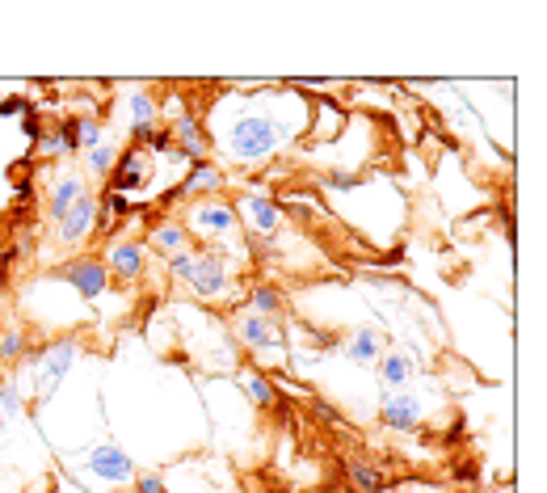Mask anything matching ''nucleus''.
<instances>
[{
    "label": "nucleus",
    "mask_w": 547,
    "mask_h": 493,
    "mask_svg": "<svg viewBox=\"0 0 547 493\" xmlns=\"http://www.w3.org/2000/svg\"><path fill=\"white\" fill-rule=\"evenodd\" d=\"M295 136L291 119H278L274 110L261 106V98H240L236 114L228 119V127H215V144L228 161H266Z\"/></svg>",
    "instance_id": "1"
},
{
    "label": "nucleus",
    "mask_w": 547,
    "mask_h": 493,
    "mask_svg": "<svg viewBox=\"0 0 547 493\" xmlns=\"http://www.w3.org/2000/svg\"><path fill=\"white\" fill-rule=\"evenodd\" d=\"M190 228H194L207 245H228V241L240 236V215H236V207L219 203V198H203V203L190 207Z\"/></svg>",
    "instance_id": "2"
},
{
    "label": "nucleus",
    "mask_w": 547,
    "mask_h": 493,
    "mask_svg": "<svg viewBox=\"0 0 547 493\" xmlns=\"http://www.w3.org/2000/svg\"><path fill=\"white\" fill-rule=\"evenodd\" d=\"M185 287H190L198 299H219L231 287L228 261L215 258L211 249H194V266H190V279H185Z\"/></svg>",
    "instance_id": "3"
},
{
    "label": "nucleus",
    "mask_w": 547,
    "mask_h": 493,
    "mask_svg": "<svg viewBox=\"0 0 547 493\" xmlns=\"http://www.w3.org/2000/svg\"><path fill=\"white\" fill-rule=\"evenodd\" d=\"M60 279L63 283H72L76 287V296L80 299H101L109 291V270H106V261L98 258H72V261H63L60 266Z\"/></svg>",
    "instance_id": "4"
},
{
    "label": "nucleus",
    "mask_w": 547,
    "mask_h": 493,
    "mask_svg": "<svg viewBox=\"0 0 547 493\" xmlns=\"http://www.w3.org/2000/svg\"><path fill=\"white\" fill-rule=\"evenodd\" d=\"M169 136H173V148H177L182 165H198V161H207L211 156V136H207V127H203L198 114L182 110L177 114V123L169 127Z\"/></svg>",
    "instance_id": "5"
},
{
    "label": "nucleus",
    "mask_w": 547,
    "mask_h": 493,
    "mask_svg": "<svg viewBox=\"0 0 547 493\" xmlns=\"http://www.w3.org/2000/svg\"><path fill=\"white\" fill-rule=\"evenodd\" d=\"M76 358V337H63V342H51L42 355H34V371H38V396L47 401L55 388H60V380L68 375V367H72Z\"/></svg>",
    "instance_id": "6"
},
{
    "label": "nucleus",
    "mask_w": 547,
    "mask_h": 493,
    "mask_svg": "<svg viewBox=\"0 0 547 493\" xmlns=\"http://www.w3.org/2000/svg\"><path fill=\"white\" fill-rule=\"evenodd\" d=\"M85 469L98 477V481H106V485H127V481H135V460L122 451V447H114V443H101V447H93L85 456Z\"/></svg>",
    "instance_id": "7"
},
{
    "label": "nucleus",
    "mask_w": 547,
    "mask_h": 493,
    "mask_svg": "<svg viewBox=\"0 0 547 493\" xmlns=\"http://www.w3.org/2000/svg\"><path fill=\"white\" fill-rule=\"evenodd\" d=\"M231 333H236V342H240L244 350H253V355H269V350H282V346H287L278 325L266 321V317H257V312L236 317V329Z\"/></svg>",
    "instance_id": "8"
},
{
    "label": "nucleus",
    "mask_w": 547,
    "mask_h": 493,
    "mask_svg": "<svg viewBox=\"0 0 547 493\" xmlns=\"http://www.w3.org/2000/svg\"><path fill=\"white\" fill-rule=\"evenodd\" d=\"M236 215H244L249 228H253L261 241H274V232H278V223H282L278 198H269L266 190H249V194H240V211H236Z\"/></svg>",
    "instance_id": "9"
},
{
    "label": "nucleus",
    "mask_w": 547,
    "mask_h": 493,
    "mask_svg": "<svg viewBox=\"0 0 547 493\" xmlns=\"http://www.w3.org/2000/svg\"><path fill=\"white\" fill-rule=\"evenodd\" d=\"M147 177H152V161H147L144 148H127V156L114 161V173H109V190L114 194H135L144 190Z\"/></svg>",
    "instance_id": "10"
},
{
    "label": "nucleus",
    "mask_w": 547,
    "mask_h": 493,
    "mask_svg": "<svg viewBox=\"0 0 547 493\" xmlns=\"http://www.w3.org/2000/svg\"><path fill=\"white\" fill-rule=\"evenodd\" d=\"M379 422L396 434H409L421 426V401L409 393H383V405H379Z\"/></svg>",
    "instance_id": "11"
},
{
    "label": "nucleus",
    "mask_w": 547,
    "mask_h": 493,
    "mask_svg": "<svg viewBox=\"0 0 547 493\" xmlns=\"http://www.w3.org/2000/svg\"><path fill=\"white\" fill-rule=\"evenodd\" d=\"M219 185H223V169H219V165H211V161H198V165H190V169H185L182 185H177V190H169L160 203H165V207H173L177 198L211 194V190H219Z\"/></svg>",
    "instance_id": "12"
},
{
    "label": "nucleus",
    "mask_w": 547,
    "mask_h": 493,
    "mask_svg": "<svg viewBox=\"0 0 547 493\" xmlns=\"http://www.w3.org/2000/svg\"><path fill=\"white\" fill-rule=\"evenodd\" d=\"M98 211H101V203L93 194L80 198V203L60 220V241L63 245H80V241H89L93 228H98Z\"/></svg>",
    "instance_id": "13"
},
{
    "label": "nucleus",
    "mask_w": 547,
    "mask_h": 493,
    "mask_svg": "<svg viewBox=\"0 0 547 493\" xmlns=\"http://www.w3.org/2000/svg\"><path fill=\"white\" fill-rule=\"evenodd\" d=\"M144 245L139 241H114L106 253V270L109 279H122V283H135L139 274H144Z\"/></svg>",
    "instance_id": "14"
},
{
    "label": "nucleus",
    "mask_w": 547,
    "mask_h": 493,
    "mask_svg": "<svg viewBox=\"0 0 547 493\" xmlns=\"http://www.w3.org/2000/svg\"><path fill=\"white\" fill-rule=\"evenodd\" d=\"M85 194H89V182L80 177V173H63V177H55V182H51V194H47L51 220L60 223L63 215H68V211H72Z\"/></svg>",
    "instance_id": "15"
},
{
    "label": "nucleus",
    "mask_w": 547,
    "mask_h": 493,
    "mask_svg": "<svg viewBox=\"0 0 547 493\" xmlns=\"http://www.w3.org/2000/svg\"><path fill=\"white\" fill-rule=\"evenodd\" d=\"M409 380H413V358L404 350H383L379 355V388L383 393H401Z\"/></svg>",
    "instance_id": "16"
},
{
    "label": "nucleus",
    "mask_w": 547,
    "mask_h": 493,
    "mask_svg": "<svg viewBox=\"0 0 547 493\" xmlns=\"http://www.w3.org/2000/svg\"><path fill=\"white\" fill-rule=\"evenodd\" d=\"M147 241H152V249H156L160 258H173V253L190 249V232H185V223H177V220H160L156 228L147 232Z\"/></svg>",
    "instance_id": "17"
},
{
    "label": "nucleus",
    "mask_w": 547,
    "mask_h": 493,
    "mask_svg": "<svg viewBox=\"0 0 547 493\" xmlns=\"http://www.w3.org/2000/svg\"><path fill=\"white\" fill-rule=\"evenodd\" d=\"M341 355L350 358V363H379L383 355V337L375 329H354L345 342H341Z\"/></svg>",
    "instance_id": "18"
},
{
    "label": "nucleus",
    "mask_w": 547,
    "mask_h": 493,
    "mask_svg": "<svg viewBox=\"0 0 547 493\" xmlns=\"http://www.w3.org/2000/svg\"><path fill=\"white\" fill-rule=\"evenodd\" d=\"M244 393H249V401L261 409H274L278 405V388H274V380L269 375H261V371H249L244 375Z\"/></svg>",
    "instance_id": "19"
},
{
    "label": "nucleus",
    "mask_w": 547,
    "mask_h": 493,
    "mask_svg": "<svg viewBox=\"0 0 547 493\" xmlns=\"http://www.w3.org/2000/svg\"><path fill=\"white\" fill-rule=\"evenodd\" d=\"M278 308H282V296L269 283H257L253 291H249V312H257V317L274 321V317H278Z\"/></svg>",
    "instance_id": "20"
},
{
    "label": "nucleus",
    "mask_w": 547,
    "mask_h": 493,
    "mask_svg": "<svg viewBox=\"0 0 547 493\" xmlns=\"http://www.w3.org/2000/svg\"><path fill=\"white\" fill-rule=\"evenodd\" d=\"M350 485L358 493H383V472L375 464H366V460H354L350 464Z\"/></svg>",
    "instance_id": "21"
},
{
    "label": "nucleus",
    "mask_w": 547,
    "mask_h": 493,
    "mask_svg": "<svg viewBox=\"0 0 547 493\" xmlns=\"http://www.w3.org/2000/svg\"><path fill=\"white\" fill-rule=\"evenodd\" d=\"M101 144H106V136H101V123H98V119H89V114H80V119H76V148L93 152V148H101Z\"/></svg>",
    "instance_id": "22"
},
{
    "label": "nucleus",
    "mask_w": 547,
    "mask_h": 493,
    "mask_svg": "<svg viewBox=\"0 0 547 493\" xmlns=\"http://www.w3.org/2000/svg\"><path fill=\"white\" fill-rule=\"evenodd\" d=\"M85 161H89V173H93V177H109V173H114V161H118V148H114V144H101V148L85 152Z\"/></svg>",
    "instance_id": "23"
},
{
    "label": "nucleus",
    "mask_w": 547,
    "mask_h": 493,
    "mask_svg": "<svg viewBox=\"0 0 547 493\" xmlns=\"http://www.w3.org/2000/svg\"><path fill=\"white\" fill-rule=\"evenodd\" d=\"M22 355H25V333L22 329L0 333V363H22Z\"/></svg>",
    "instance_id": "24"
},
{
    "label": "nucleus",
    "mask_w": 547,
    "mask_h": 493,
    "mask_svg": "<svg viewBox=\"0 0 547 493\" xmlns=\"http://www.w3.org/2000/svg\"><path fill=\"white\" fill-rule=\"evenodd\" d=\"M22 413V388L17 380H5L0 384V418H17Z\"/></svg>",
    "instance_id": "25"
},
{
    "label": "nucleus",
    "mask_w": 547,
    "mask_h": 493,
    "mask_svg": "<svg viewBox=\"0 0 547 493\" xmlns=\"http://www.w3.org/2000/svg\"><path fill=\"white\" fill-rule=\"evenodd\" d=\"M0 114L5 119H30V114H38V106L30 98H5L0 101Z\"/></svg>",
    "instance_id": "26"
},
{
    "label": "nucleus",
    "mask_w": 547,
    "mask_h": 493,
    "mask_svg": "<svg viewBox=\"0 0 547 493\" xmlns=\"http://www.w3.org/2000/svg\"><path fill=\"white\" fill-rule=\"evenodd\" d=\"M190 266H194V249H182V253H173L169 258V274L177 279V283L190 279Z\"/></svg>",
    "instance_id": "27"
},
{
    "label": "nucleus",
    "mask_w": 547,
    "mask_h": 493,
    "mask_svg": "<svg viewBox=\"0 0 547 493\" xmlns=\"http://www.w3.org/2000/svg\"><path fill=\"white\" fill-rule=\"evenodd\" d=\"M144 144H147V148H152V152H169V156H173V136H169V127H152V131H147V136H144Z\"/></svg>",
    "instance_id": "28"
},
{
    "label": "nucleus",
    "mask_w": 547,
    "mask_h": 493,
    "mask_svg": "<svg viewBox=\"0 0 547 493\" xmlns=\"http://www.w3.org/2000/svg\"><path fill=\"white\" fill-rule=\"evenodd\" d=\"M363 173H328V190H358Z\"/></svg>",
    "instance_id": "29"
},
{
    "label": "nucleus",
    "mask_w": 547,
    "mask_h": 493,
    "mask_svg": "<svg viewBox=\"0 0 547 493\" xmlns=\"http://www.w3.org/2000/svg\"><path fill=\"white\" fill-rule=\"evenodd\" d=\"M135 493H169V489L160 481V472H144V477H135Z\"/></svg>",
    "instance_id": "30"
},
{
    "label": "nucleus",
    "mask_w": 547,
    "mask_h": 493,
    "mask_svg": "<svg viewBox=\"0 0 547 493\" xmlns=\"http://www.w3.org/2000/svg\"><path fill=\"white\" fill-rule=\"evenodd\" d=\"M22 131H25V136H30V139H34V144H38V139H42V136H47V127L38 123V114H30V119H22Z\"/></svg>",
    "instance_id": "31"
},
{
    "label": "nucleus",
    "mask_w": 547,
    "mask_h": 493,
    "mask_svg": "<svg viewBox=\"0 0 547 493\" xmlns=\"http://www.w3.org/2000/svg\"><path fill=\"white\" fill-rule=\"evenodd\" d=\"M316 413L325 422H341V413H337V405H328V401H316Z\"/></svg>",
    "instance_id": "32"
}]
</instances>
